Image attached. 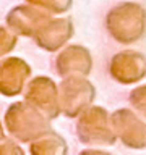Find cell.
I'll use <instances>...</instances> for the list:
<instances>
[{
	"label": "cell",
	"instance_id": "cell-3",
	"mask_svg": "<svg viewBox=\"0 0 146 155\" xmlns=\"http://www.w3.org/2000/svg\"><path fill=\"white\" fill-rule=\"evenodd\" d=\"M76 136L85 145H104L110 147L115 144L117 136L110 123V113L97 105H89L76 116Z\"/></svg>",
	"mask_w": 146,
	"mask_h": 155
},
{
	"label": "cell",
	"instance_id": "cell-16",
	"mask_svg": "<svg viewBox=\"0 0 146 155\" xmlns=\"http://www.w3.org/2000/svg\"><path fill=\"white\" fill-rule=\"evenodd\" d=\"M3 153H7V155H23L24 150L16 144L15 139L2 136V137H0V155H3Z\"/></svg>",
	"mask_w": 146,
	"mask_h": 155
},
{
	"label": "cell",
	"instance_id": "cell-11",
	"mask_svg": "<svg viewBox=\"0 0 146 155\" xmlns=\"http://www.w3.org/2000/svg\"><path fill=\"white\" fill-rule=\"evenodd\" d=\"M57 74L67 76H89L92 70V57L83 45H68L57 55L54 61Z\"/></svg>",
	"mask_w": 146,
	"mask_h": 155
},
{
	"label": "cell",
	"instance_id": "cell-2",
	"mask_svg": "<svg viewBox=\"0 0 146 155\" xmlns=\"http://www.w3.org/2000/svg\"><path fill=\"white\" fill-rule=\"evenodd\" d=\"M5 128L16 142L29 144L50 129V120L26 100H21L13 102L5 111Z\"/></svg>",
	"mask_w": 146,
	"mask_h": 155
},
{
	"label": "cell",
	"instance_id": "cell-9",
	"mask_svg": "<svg viewBox=\"0 0 146 155\" xmlns=\"http://www.w3.org/2000/svg\"><path fill=\"white\" fill-rule=\"evenodd\" d=\"M75 34L73 21L70 18H49L36 31L33 39L42 50L55 52L65 45Z\"/></svg>",
	"mask_w": 146,
	"mask_h": 155
},
{
	"label": "cell",
	"instance_id": "cell-14",
	"mask_svg": "<svg viewBox=\"0 0 146 155\" xmlns=\"http://www.w3.org/2000/svg\"><path fill=\"white\" fill-rule=\"evenodd\" d=\"M128 102L136 113L141 115L143 118H146V84L130 91Z\"/></svg>",
	"mask_w": 146,
	"mask_h": 155
},
{
	"label": "cell",
	"instance_id": "cell-8",
	"mask_svg": "<svg viewBox=\"0 0 146 155\" xmlns=\"http://www.w3.org/2000/svg\"><path fill=\"white\" fill-rule=\"evenodd\" d=\"M50 16L52 15L47 13L46 10L37 8L31 3L18 5L10 10L7 15V28L12 29L16 36L33 37Z\"/></svg>",
	"mask_w": 146,
	"mask_h": 155
},
{
	"label": "cell",
	"instance_id": "cell-18",
	"mask_svg": "<svg viewBox=\"0 0 146 155\" xmlns=\"http://www.w3.org/2000/svg\"><path fill=\"white\" fill-rule=\"evenodd\" d=\"M2 136H5V134H3V124H2V121H0V137H2Z\"/></svg>",
	"mask_w": 146,
	"mask_h": 155
},
{
	"label": "cell",
	"instance_id": "cell-13",
	"mask_svg": "<svg viewBox=\"0 0 146 155\" xmlns=\"http://www.w3.org/2000/svg\"><path fill=\"white\" fill-rule=\"evenodd\" d=\"M26 2L34 5V7H37V8L46 10L50 15L67 13L73 5V0H26Z\"/></svg>",
	"mask_w": 146,
	"mask_h": 155
},
{
	"label": "cell",
	"instance_id": "cell-17",
	"mask_svg": "<svg viewBox=\"0 0 146 155\" xmlns=\"http://www.w3.org/2000/svg\"><path fill=\"white\" fill-rule=\"evenodd\" d=\"M83 155H104V150H97V149H86L81 152Z\"/></svg>",
	"mask_w": 146,
	"mask_h": 155
},
{
	"label": "cell",
	"instance_id": "cell-6",
	"mask_svg": "<svg viewBox=\"0 0 146 155\" xmlns=\"http://www.w3.org/2000/svg\"><path fill=\"white\" fill-rule=\"evenodd\" d=\"M24 100L37 108L47 120H55L60 115L57 84L49 76H36L28 82Z\"/></svg>",
	"mask_w": 146,
	"mask_h": 155
},
{
	"label": "cell",
	"instance_id": "cell-12",
	"mask_svg": "<svg viewBox=\"0 0 146 155\" xmlns=\"http://www.w3.org/2000/svg\"><path fill=\"white\" fill-rule=\"evenodd\" d=\"M68 152L65 139L52 128L29 142V153L33 155H62Z\"/></svg>",
	"mask_w": 146,
	"mask_h": 155
},
{
	"label": "cell",
	"instance_id": "cell-1",
	"mask_svg": "<svg viewBox=\"0 0 146 155\" xmlns=\"http://www.w3.org/2000/svg\"><path fill=\"white\" fill-rule=\"evenodd\" d=\"M106 29L114 41L128 45L146 32V10L140 3L122 2L106 15Z\"/></svg>",
	"mask_w": 146,
	"mask_h": 155
},
{
	"label": "cell",
	"instance_id": "cell-10",
	"mask_svg": "<svg viewBox=\"0 0 146 155\" xmlns=\"http://www.w3.org/2000/svg\"><path fill=\"white\" fill-rule=\"evenodd\" d=\"M31 76V66L23 58L8 57L0 61V94L16 97L21 94Z\"/></svg>",
	"mask_w": 146,
	"mask_h": 155
},
{
	"label": "cell",
	"instance_id": "cell-4",
	"mask_svg": "<svg viewBox=\"0 0 146 155\" xmlns=\"http://www.w3.org/2000/svg\"><path fill=\"white\" fill-rule=\"evenodd\" d=\"M57 89L60 113L67 118H76L96 99V87L86 76H67Z\"/></svg>",
	"mask_w": 146,
	"mask_h": 155
},
{
	"label": "cell",
	"instance_id": "cell-7",
	"mask_svg": "<svg viewBox=\"0 0 146 155\" xmlns=\"http://www.w3.org/2000/svg\"><path fill=\"white\" fill-rule=\"evenodd\" d=\"M109 73L120 84H135L146 76V57L141 52L123 50L112 57Z\"/></svg>",
	"mask_w": 146,
	"mask_h": 155
},
{
	"label": "cell",
	"instance_id": "cell-15",
	"mask_svg": "<svg viewBox=\"0 0 146 155\" xmlns=\"http://www.w3.org/2000/svg\"><path fill=\"white\" fill-rule=\"evenodd\" d=\"M18 44V36L12 29L0 26V58L8 55L10 52L16 47Z\"/></svg>",
	"mask_w": 146,
	"mask_h": 155
},
{
	"label": "cell",
	"instance_id": "cell-5",
	"mask_svg": "<svg viewBox=\"0 0 146 155\" xmlns=\"http://www.w3.org/2000/svg\"><path fill=\"white\" fill-rule=\"evenodd\" d=\"M110 123L117 139L128 149H146V121H143L133 110L119 108L110 113Z\"/></svg>",
	"mask_w": 146,
	"mask_h": 155
}]
</instances>
